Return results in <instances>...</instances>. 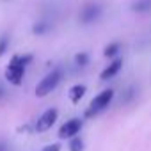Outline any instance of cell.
<instances>
[{"label": "cell", "instance_id": "3957f363", "mask_svg": "<svg viewBox=\"0 0 151 151\" xmlns=\"http://www.w3.org/2000/svg\"><path fill=\"white\" fill-rule=\"evenodd\" d=\"M60 80H62V69H60V68L50 69L45 77L39 80V84L36 86V96H37V98L48 96L53 89H57V86L60 84Z\"/></svg>", "mask_w": 151, "mask_h": 151}, {"label": "cell", "instance_id": "5bb4252c", "mask_svg": "<svg viewBox=\"0 0 151 151\" xmlns=\"http://www.w3.org/2000/svg\"><path fill=\"white\" fill-rule=\"evenodd\" d=\"M9 43H11V39H9L7 34H2V36H0V57H2V55L9 50Z\"/></svg>", "mask_w": 151, "mask_h": 151}, {"label": "cell", "instance_id": "30bf717a", "mask_svg": "<svg viewBox=\"0 0 151 151\" xmlns=\"http://www.w3.org/2000/svg\"><path fill=\"white\" fill-rule=\"evenodd\" d=\"M52 30V23L48 22V20H37V22H34V25H32V34L34 36H45V34H48Z\"/></svg>", "mask_w": 151, "mask_h": 151}, {"label": "cell", "instance_id": "ac0fdd59", "mask_svg": "<svg viewBox=\"0 0 151 151\" xmlns=\"http://www.w3.org/2000/svg\"><path fill=\"white\" fill-rule=\"evenodd\" d=\"M2 94H4V89H0V98H2Z\"/></svg>", "mask_w": 151, "mask_h": 151}, {"label": "cell", "instance_id": "e0dca14e", "mask_svg": "<svg viewBox=\"0 0 151 151\" xmlns=\"http://www.w3.org/2000/svg\"><path fill=\"white\" fill-rule=\"evenodd\" d=\"M0 151H7V144L6 142H0Z\"/></svg>", "mask_w": 151, "mask_h": 151}, {"label": "cell", "instance_id": "52a82bcc", "mask_svg": "<svg viewBox=\"0 0 151 151\" xmlns=\"http://www.w3.org/2000/svg\"><path fill=\"white\" fill-rule=\"evenodd\" d=\"M121 68H123V59H121V57H116V59H112V60H110V62L105 66V69L100 73V80L107 82V80L114 78L116 75L121 71Z\"/></svg>", "mask_w": 151, "mask_h": 151}, {"label": "cell", "instance_id": "6da1fadb", "mask_svg": "<svg viewBox=\"0 0 151 151\" xmlns=\"http://www.w3.org/2000/svg\"><path fill=\"white\" fill-rule=\"evenodd\" d=\"M34 60V55L32 53H23V55H13L7 68H6V78L9 84L20 87L23 84V78H25V73H27V68L32 64Z\"/></svg>", "mask_w": 151, "mask_h": 151}, {"label": "cell", "instance_id": "7a4b0ae2", "mask_svg": "<svg viewBox=\"0 0 151 151\" xmlns=\"http://www.w3.org/2000/svg\"><path fill=\"white\" fill-rule=\"evenodd\" d=\"M114 98H116V91L114 89H105V91H101L100 94H96L93 100H91V103H89V107L86 109V117H96V116H100L101 112H105L109 107H110V103L114 101Z\"/></svg>", "mask_w": 151, "mask_h": 151}, {"label": "cell", "instance_id": "5b68a950", "mask_svg": "<svg viewBox=\"0 0 151 151\" xmlns=\"http://www.w3.org/2000/svg\"><path fill=\"white\" fill-rule=\"evenodd\" d=\"M57 117H59V110L55 109V107H52V109H46L39 117H37V121L34 123V132H37V133H43V132H48L53 124H55V121H57Z\"/></svg>", "mask_w": 151, "mask_h": 151}, {"label": "cell", "instance_id": "9a60e30c", "mask_svg": "<svg viewBox=\"0 0 151 151\" xmlns=\"http://www.w3.org/2000/svg\"><path fill=\"white\" fill-rule=\"evenodd\" d=\"M135 98V87L132 86V87H128L126 91H124V98H121V103H128V101H132Z\"/></svg>", "mask_w": 151, "mask_h": 151}, {"label": "cell", "instance_id": "277c9868", "mask_svg": "<svg viewBox=\"0 0 151 151\" xmlns=\"http://www.w3.org/2000/svg\"><path fill=\"white\" fill-rule=\"evenodd\" d=\"M103 14V6L100 2H87L82 6L80 13H78V22L82 25H91L94 22H98Z\"/></svg>", "mask_w": 151, "mask_h": 151}, {"label": "cell", "instance_id": "d6986e66", "mask_svg": "<svg viewBox=\"0 0 151 151\" xmlns=\"http://www.w3.org/2000/svg\"><path fill=\"white\" fill-rule=\"evenodd\" d=\"M6 2H7V0H6Z\"/></svg>", "mask_w": 151, "mask_h": 151}, {"label": "cell", "instance_id": "ba28073f", "mask_svg": "<svg viewBox=\"0 0 151 151\" xmlns=\"http://www.w3.org/2000/svg\"><path fill=\"white\" fill-rule=\"evenodd\" d=\"M86 93H87V87H86L84 84H75V86H73V87H69V91H68L69 101H71L73 105H78V103H80V100L86 96Z\"/></svg>", "mask_w": 151, "mask_h": 151}, {"label": "cell", "instance_id": "2e32d148", "mask_svg": "<svg viewBox=\"0 0 151 151\" xmlns=\"http://www.w3.org/2000/svg\"><path fill=\"white\" fill-rule=\"evenodd\" d=\"M41 151H60V144H59V142L48 144V146H46V147H43Z\"/></svg>", "mask_w": 151, "mask_h": 151}, {"label": "cell", "instance_id": "8fae6325", "mask_svg": "<svg viewBox=\"0 0 151 151\" xmlns=\"http://www.w3.org/2000/svg\"><path fill=\"white\" fill-rule=\"evenodd\" d=\"M119 52H121V43H117V41H114V43H109L105 48H103V55L107 57V59H116L117 55H119Z\"/></svg>", "mask_w": 151, "mask_h": 151}, {"label": "cell", "instance_id": "9c48e42d", "mask_svg": "<svg viewBox=\"0 0 151 151\" xmlns=\"http://www.w3.org/2000/svg\"><path fill=\"white\" fill-rule=\"evenodd\" d=\"M130 11L137 13V14L151 13V0H133L130 4Z\"/></svg>", "mask_w": 151, "mask_h": 151}, {"label": "cell", "instance_id": "8992f818", "mask_svg": "<svg viewBox=\"0 0 151 151\" xmlns=\"http://www.w3.org/2000/svg\"><path fill=\"white\" fill-rule=\"evenodd\" d=\"M84 128V119H80V117H71V119H68L60 128H59V139H73V137H77L78 133H80V130Z\"/></svg>", "mask_w": 151, "mask_h": 151}, {"label": "cell", "instance_id": "4fadbf2b", "mask_svg": "<svg viewBox=\"0 0 151 151\" xmlns=\"http://www.w3.org/2000/svg\"><path fill=\"white\" fill-rule=\"evenodd\" d=\"M73 62L77 64L78 68H86V66H89L91 57H89V53H87V52H78L77 55L73 57Z\"/></svg>", "mask_w": 151, "mask_h": 151}, {"label": "cell", "instance_id": "7c38bea8", "mask_svg": "<svg viewBox=\"0 0 151 151\" xmlns=\"http://www.w3.org/2000/svg\"><path fill=\"white\" fill-rule=\"evenodd\" d=\"M84 147H86V142H84V139L80 135L69 139V144H68V149L69 151H84Z\"/></svg>", "mask_w": 151, "mask_h": 151}]
</instances>
